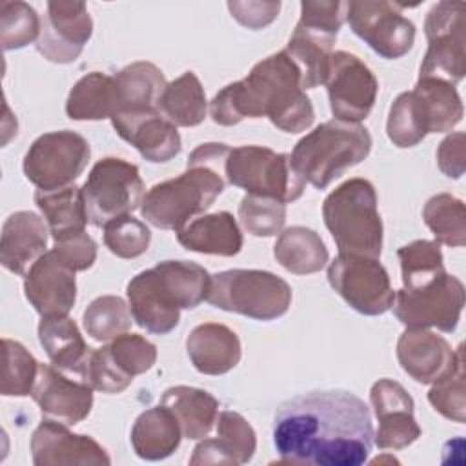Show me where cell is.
Returning a JSON list of instances; mask_svg holds the SVG:
<instances>
[{"label":"cell","mask_w":466,"mask_h":466,"mask_svg":"<svg viewBox=\"0 0 466 466\" xmlns=\"http://www.w3.org/2000/svg\"><path fill=\"white\" fill-rule=\"evenodd\" d=\"M93 33V20L84 2L56 0L47 2L42 18L36 51L49 62H75Z\"/></svg>","instance_id":"obj_17"},{"label":"cell","mask_w":466,"mask_h":466,"mask_svg":"<svg viewBox=\"0 0 466 466\" xmlns=\"http://www.w3.org/2000/svg\"><path fill=\"white\" fill-rule=\"evenodd\" d=\"M158 111L180 127L202 124L208 113V100L198 76L193 71H186L169 82L158 102Z\"/></svg>","instance_id":"obj_35"},{"label":"cell","mask_w":466,"mask_h":466,"mask_svg":"<svg viewBox=\"0 0 466 466\" xmlns=\"http://www.w3.org/2000/svg\"><path fill=\"white\" fill-rule=\"evenodd\" d=\"M116 135L129 142L146 160L167 162L180 149V135L158 109L155 111H122L111 116Z\"/></svg>","instance_id":"obj_22"},{"label":"cell","mask_w":466,"mask_h":466,"mask_svg":"<svg viewBox=\"0 0 466 466\" xmlns=\"http://www.w3.org/2000/svg\"><path fill=\"white\" fill-rule=\"evenodd\" d=\"M466 4L437 2L426 15L424 35L428 49L422 58L419 76L439 78L451 86L461 82L466 73L464 51Z\"/></svg>","instance_id":"obj_11"},{"label":"cell","mask_w":466,"mask_h":466,"mask_svg":"<svg viewBox=\"0 0 466 466\" xmlns=\"http://www.w3.org/2000/svg\"><path fill=\"white\" fill-rule=\"evenodd\" d=\"M87 222L102 228L113 218L131 215L144 198L138 167L116 157L98 160L82 186Z\"/></svg>","instance_id":"obj_10"},{"label":"cell","mask_w":466,"mask_h":466,"mask_svg":"<svg viewBox=\"0 0 466 466\" xmlns=\"http://www.w3.org/2000/svg\"><path fill=\"white\" fill-rule=\"evenodd\" d=\"M191 364L204 375H224L240 360V340L237 333L217 322H204L191 329L186 339Z\"/></svg>","instance_id":"obj_25"},{"label":"cell","mask_w":466,"mask_h":466,"mask_svg":"<svg viewBox=\"0 0 466 466\" xmlns=\"http://www.w3.org/2000/svg\"><path fill=\"white\" fill-rule=\"evenodd\" d=\"M55 249L75 271H86L96 260V242L86 231L55 242Z\"/></svg>","instance_id":"obj_48"},{"label":"cell","mask_w":466,"mask_h":466,"mask_svg":"<svg viewBox=\"0 0 466 466\" xmlns=\"http://www.w3.org/2000/svg\"><path fill=\"white\" fill-rule=\"evenodd\" d=\"M324 86L335 120L359 124L375 104L379 82L371 69L348 51H333Z\"/></svg>","instance_id":"obj_16"},{"label":"cell","mask_w":466,"mask_h":466,"mask_svg":"<svg viewBox=\"0 0 466 466\" xmlns=\"http://www.w3.org/2000/svg\"><path fill=\"white\" fill-rule=\"evenodd\" d=\"M224 187L222 171L206 164H193L182 175L155 184L144 195L140 213L155 228L178 231L189 218L204 213Z\"/></svg>","instance_id":"obj_6"},{"label":"cell","mask_w":466,"mask_h":466,"mask_svg":"<svg viewBox=\"0 0 466 466\" xmlns=\"http://www.w3.org/2000/svg\"><path fill=\"white\" fill-rule=\"evenodd\" d=\"M75 269L53 248L25 273L24 293L42 317L67 315L76 300Z\"/></svg>","instance_id":"obj_18"},{"label":"cell","mask_w":466,"mask_h":466,"mask_svg":"<svg viewBox=\"0 0 466 466\" xmlns=\"http://www.w3.org/2000/svg\"><path fill=\"white\" fill-rule=\"evenodd\" d=\"M31 455L36 466L109 464L107 451L89 435L71 433L66 424L44 419L31 435Z\"/></svg>","instance_id":"obj_21"},{"label":"cell","mask_w":466,"mask_h":466,"mask_svg":"<svg viewBox=\"0 0 466 466\" xmlns=\"http://www.w3.org/2000/svg\"><path fill=\"white\" fill-rule=\"evenodd\" d=\"M348 13V2H302L286 53L300 71L302 89H313L326 80L333 44Z\"/></svg>","instance_id":"obj_8"},{"label":"cell","mask_w":466,"mask_h":466,"mask_svg":"<svg viewBox=\"0 0 466 466\" xmlns=\"http://www.w3.org/2000/svg\"><path fill=\"white\" fill-rule=\"evenodd\" d=\"M115 364L129 377H137L153 368L157 360V348L138 333H122L107 344Z\"/></svg>","instance_id":"obj_46"},{"label":"cell","mask_w":466,"mask_h":466,"mask_svg":"<svg viewBox=\"0 0 466 466\" xmlns=\"http://www.w3.org/2000/svg\"><path fill=\"white\" fill-rule=\"evenodd\" d=\"M182 441L177 417L166 406L142 411L131 428V446L140 459L160 461L169 457Z\"/></svg>","instance_id":"obj_28"},{"label":"cell","mask_w":466,"mask_h":466,"mask_svg":"<svg viewBox=\"0 0 466 466\" xmlns=\"http://www.w3.org/2000/svg\"><path fill=\"white\" fill-rule=\"evenodd\" d=\"M35 204L44 215L49 233L55 242L86 231L87 213L82 197V187L71 184L53 191H35Z\"/></svg>","instance_id":"obj_30"},{"label":"cell","mask_w":466,"mask_h":466,"mask_svg":"<svg viewBox=\"0 0 466 466\" xmlns=\"http://www.w3.org/2000/svg\"><path fill=\"white\" fill-rule=\"evenodd\" d=\"M38 340L55 368L82 373L91 353L78 326L67 315H47L38 324Z\"/></svg>","instance_id":"obj_27"},{"label":"cell","mask_w":466,"mask_h":466,"mask_svg":"<svg viewBox=\"0 0 466 466\" xmlns=\"http://www.w3.org/2000/svg\"><path fill=\"white\" fill-rule=\"evenodd\" d=\"M118 111H155L167 86L164 73L151 62H133L115 75ZM115 116V115H113Z\"/></svg>","instance_id":"obj_32"},{"label":"cell","mask_w":466,"mask_h":466,"mask_svg":"<svg viewBox=\"0 0 466 466\" xmlns=\"http://www.w3.org/2000/svg\"><path fill=\"white\" fill-rule=\"evenodd\" d=\"M160 404L171 410V413L177 417L182 437L186 439H204L217 424L218 400L206 390L171 386L164 391Z\"/></svg>","instance_id":"obj_29"},{"label":"cell","mask_w":466,"mask_h":466,"mask_svg":"<svg viewBox=\"0 0 466 466\" xmlns=\"http://www.w3.org/2000/svg\"><path fill=\"white\" fill-rule=\"evenodd\" d=\"M224 177L229 184L246 189L249 195L269 197L282 204L297 200L306 186V180L295 171L289 155L275 153L262 146L229 149Z\"/></svg>","instance_id":"obj_9"},{"label":"cell","mask_w":466,"mask_h":466,"mask_svg":"<svg viewBox=\"0 0 466 466\" xmlns=\"http://www.w3.org/2000/svg\"><path fill=\"white\" fill-rule=\"evenodd\" d=\"M231 16L249 29L271 24L280 11V2H228Z\"/></svg>","instance_id":"obj_49"},{"label":"cell","mask_w":466,"mask_h":466,"mask_svg":"<svg viewBox=\"0 0 466 466\" xmlns=\"http://www.w3.org/2000/svg\"><path fill=\"white\" fill-rule=\"evenodd\" d=\"M238 220L253 237H273L284 228L286 204L248 193L238 204Z\"/></svg>","instance_id":"obj_44"},{"label":"cell","mask_w":466,"mask_h":466,"mask_svg":"<svg viewBox=\"0 0 466 466\" xmlns=\"http://www.w3.org/2000/svg\"><path fill=\"white\" fill-rule=\"evenodd\" d=\"M273 444L282 462L360 466L373 444L370 408L344 390L297 395L277 408Z\"/></svg>","instance_id":"obj_1"},{"label":"cell","mask_w":466,"mask_h":466,"mask_svg":"<svg viewBox=\"0 0 466 466\" xmlns=\"http://www.w3.org/2000/svg\"><path fill=\"white\" fill-rule=\"evenodd\" d=\"M346 20L351 31L384 58L404 56L415 42V25L399 4L382 0L348 2Z\"/></svg>","instance_id":"obj_15"},{"label":"cell","mask_w":466,"mask_h":466,"mask_svg":"<svg viewBox=\"0 0 466 466\" xmlns=\"http://www.w3.org/2000/svg\"><path fill=\"white\" fill-rule=\"evenodd\" d=\"M211 275L191 260H162L137 273L126 288L133 320L149 333L166 335L178 326L180 309L208 299Z\"/></svg>","instance_id":"obj_3"},{"label":"cell","mask_w":466,"mask_h":466,"mask_svg":"<svg viewBox=\"0 0 466 466\" xmlns=\"http://www.w3.org/2000/svg\"><path fill=\"white\" fill-rule=\"evenodd\" d=\"M151 242L149 228L131 215L113 218L104 226L106 248L120 258H135L147 251Z\"/></svg>","instance_id":"obj_45"},{"label":"cell","mask_w":466,"mask_h":466,"mask_svg":"<svg viewBox=\"0 0 466 466\" xmlns=\"http://www.w3.org/2000/svg\"><path fill=\"white\" fill-rule=\"evenodd\" d=\"M209 115L220 126L268 116L284 133L306 131L315 120L300 71L284 49L255 64L246 78L222 87L209 102Z\"/></svg>","instance_id":"obj_2"},{"label":"cell","mask_w":466,"mask_h":466,"mask_svg":"<svg viewBox=\"0 0 466 466\" xmlns=\"http://www.w3.org/2000/svg\"><path fill=\"white\" fill-rule=\"evenodd\" d=\"M80 377L93 390L102 391V393H120L133 382V377L126 375L115 364V360L109 355L107 346L91 350Z\"/></svg>","instance_id":"obj_47"},{"label":"cell","mask_w":466,"mask_h":466,"mask_svg":"<svg viewBox=\"0 0 466 466\" xmlns=\"http://www.w3.org/2000/svg\"><path fill=\"white\" fill-rule=\"evenodd\" d=\"M371 151V135L360 124L328 120L302 137L293 151L295 171L317 189L328 187Z\"/></svg>","instance_id":"obj_4"},{"label":"cell","mask_w":466,"mask_h":466,"mask_svg":"<svg viewBox=\"0 0 466 466\" xmlns=\"http://www.w3.org/2000/svg\"><path fill=\"white\" fill-rule=\"evenodd\" d=\"M393 313L406 328L455 331L464 308V284L455 275H441L415 289H397Z\"/></svg>","instance_id":"obj_13"},{"label":"cell","mask_w":466,"mask_h":466,"mask_svg":"<svg viewBox=\"0 0 466 466\" xmlns=\"http://www.w3.org/2000/svg\"><path fill=\"white\" fill-rule=\"evenodd\" d=\"M428 400L444 419L462 424L466 420V393H464V350L457 348L453 368L435 380L428 391Z\"/></svg>","instance_id":"obj_39"},{"label":"cell","mask_w":466,"mask_h":466,"mask_svg":"<svg viewBox=\"0 0 466 466\" xmlns=\"http://www.w3.org/2000/svg\"><path fill=\"white\" fill-rule=\"evenodd\" d=\"M322 217L340 255L380 257L382 220L370 180L350 178L335 187L324 198Z\"/></svg>","instance_id":"obj_5"},{"label":"cell","mask_w":466,"mask_h":466,"mask_svg":"<svg viewBox=\"0 0 466 466\" xmlns=\"http://www.w3.org/2000/svg\"><path fill=\"white\" fill-rule=\"evenodd\" d=\"M42 20L25 2H0V40L4 51L25 47L38 40Z\"/></svg>","instance_id":"obj_42"},{"label":"cell","mask_w":466,"mask_h":466,"mask_svg":"<svg viewBox=\"0 0 466 466\" xmlns=\"http://www.w3.org/2000/svg\"><path fill=\"white\" fill-rule=\"evenodd\" d=\"M118 111L115 76L100 71L84 75L69 91L66 115L71 120H104Z\"/></svg>","instance_id":"obj_31"},{"label":"cell","mask_w":466,"mask_h":466,"mask_svg":"<svg viewBox=\"0 0 466 466\" xmlns=\"http://www.w3.org/2000/svg\"><path fill=\"white\" fill-rule=\"evenodd\" d=\"M464 133L457 131L448 135L437 149L439 169L450 178H461L464 173Z\"/></svg>","instance_id":"obj_50"},{"label":"cell","mask_w":466,"mask_h":466,"mask_svg":"<svg viewBox=\"0 0 466 466\" xmlns=\"http://www.w3.org/2000/svg\"><path fill=\"white\" fill-rule=\"evenodd\" d=\"M397 359L413 380L433 384L453 368L457 350H451L444 337L430 329L406 328L397 340Z\"/></svg>","instance_id":"obj_23"},{"label":"cell","mask_w":466,"mask_h":466,"mask_svg":"<svg viewBox=\"0 0 466 466\" xmlns=\"http://www.w3.org/2000/svg\"><path fill=\"white\" fill-rule=\"evenodd\" d=\"M131 309L122 297H96L84 311L82 322L86 333L96 342H107L131 328Z\"/></svg>","instance_id":"obj_38"},{"label":"cell","mask_w":466,"mask_h":466,"mask_svg":"<svg viewBox=\"0 0 466 466\" xmlns=\"http://www.w3.org/2000/svg\"><path fill=\"white\" fill-rule=\"evenodd\" d=\"M402 273V288L415 289L446 273L442 251L435 240H413L397 251Z\"/></svg>","instance_id":"obj_37"},{"label":"cell","mask_w":466,"mask_h":466,"mask_svg":"<svg viewBox=\"0 0 466 466\" xmlns=\"http://www.w3.org/2000/svg\"><path fill=\"white\" fill-rule=\"evenodd\" d=\"M328 282L350 308L370 317L386 313L395 299L390 275L379 258L339 253L328 266Z\"/></svg>","instance_id":"obj_14"},{"label":"cell","mask_w":466,"mask_h":466,"mask_svg":"<svg viewBox=\"0 0 466 466\" xmlns=\"http://www.w3.org/2000/svg\"><path fill=\"white\" fill-rule=\"evenodd\" d=\"M411 91L417 98L428 133L451 131L462 120L464 107L455 86L439 78L419 76Z\"/></svg>","instance_id":"obj_33"},{"label":"cell","mask_w":466,"mask_h":466,"mask_svg":"<svg viewBox=\"0 0 466 466\" xmlns=\"http://www.w3.org/2000/svg\"><path fill=\"white\" fill-rule=\"evenodd\" d=\"M182 248L206 255L233 257L242 249L244 238L231 213L218 211L189 220L177 231Z\"/></svg>","instance_id":"obj_26"},{"label":"cell","mask_w":466,"mask_h":466,"mask_svg":"<svg viewBox=\"0 0 466 466\" xmlns=\"http://www.w3.org/2000/svg\"><path fill=\"white\" fill-rule=\"evenodd\" d=\"M370 400L379 419L373 441L382 450H402L420 437V428L413 417V399L402 384L380 379L371 386Z\"/></svg>","instance_id":"obj_19"},{"label":"cell","mask_w":466,"mask_h":466,"mask_svg":"<svg viewBox=\"0 0 466 466\" xmlns=\"http://www.w3.org/2000/svg\"><path fill=\"white\" fill-rule=\"evenodd\" d=\"M47 224L33 211H16L2 226L0 262L5 269L24 275L46 253Z\"/></svg>","instance_id":"obj_24"},{"label":"cell","mask_w":466,"mask_h":466,"mask_svg":"<svg viewBox=\"0 0 466 466\" xmlns=\"http://www.w3.org/2000/svg\"><path fill=\"white\" fill-rule=\"evenodd\" d=\"M91 157L89 142L69 129L40 135L24 157V175L42 191L71 186Z\"/></svg>","instance_id":"obj_12"},{"label":"cell","mask_w":466,"mask_h":466,"mask_svg":"<svg viewBox=\"0 0 466 466\" xmlns=\"http://www.w3.org/2000/svg\"><path fill=\"white\" fill-rule=\"evenodd\" d=\"M42 419L75 426L84 420L93 408V388L84 380H73L49 364L38 366V375L31 391Z\"/></svg>","instance_id":"obj_20"},{"label":"cell","mask_w":466,"mask_h":466,"mask_svg":"<svg viewBox=\"0 0 466 466\" xmlns=\"http://www.w3.org/2000/svg\"><path fill=\"white\" fill-rule=\"evenodd\" d=\"M211 306L255 320L282 317L291 306V288L264 269H226L211 275L206 299Z\"/></svg>","instance_id":"obj_7"},{"label":"cell","mask_w":466,"mask_h":466,"mask_svg":"<svg viewBox=\"0 0 466 466\" xmlns=\"http://www.w3.org/2000/svg\"><path fill=\"white\" fill-rule=\"evenodd\" d=\"M386 133L397 147H413L428 135L413 91H404L393 100L386 120Z\"/></svg>","instance_id":"obj_41"},{"label":"cell","mask_w":466,"mask_h":466,"mask_svg":"<svg viewBox=\"0 0 466 466\" xmlns=\"http://www.w3.org/2000/svg\"><path fill=\"white\" fill-rule=\"evenodd\" d=\"M36 359L16 340L4 339V373H2V395L4 397H25L31 395L36 375Z\"/></svg>","instance_id":"obj_43"},{"label":"cell","mask_w":466,"mask_h":466,"mask_svg":"<svg viewBox=\"0 0 466 466\" xmlns=\"http://www.w3.org/2000/svg\"><path fill=\"white\" fill-rule=\"evenodd\" d=\"M217 446L228 464L249 462L257 450V435L251 424L237 411H222L217 417Z\"/></svg>","instance_id":"obj_40"},{"label":"cell","mask_w":466,"mask_h":466,"mask_svg":"<svg viewBox=\"0 0 466 466\" xmlns=\"http://www.w3.org/2000/svg\"><path fill=\"white\" fill-rule=\"evenodd\" d=\"M422 218L431 229L435 242L462 248L466 244V209L464 202L450 193L433 195L422 209Z\"/></svg>","instance_id":"obj_36"},{"label":"cell","mask_w":466,"mask_h":466,"mask_svg":"<svg viewBox=\"0 0 466 466\" xmlns=\"http://www.w3.org/2000/svg\"><path fill=\"white\" fill-rule=\"evenodd\" d=\"M273 257L277 262L295 275H309L320 271L329 255L317 231L304 226H291L280 231Z\"/></svg>","instance_id":"obj_34"}]
</instances>
